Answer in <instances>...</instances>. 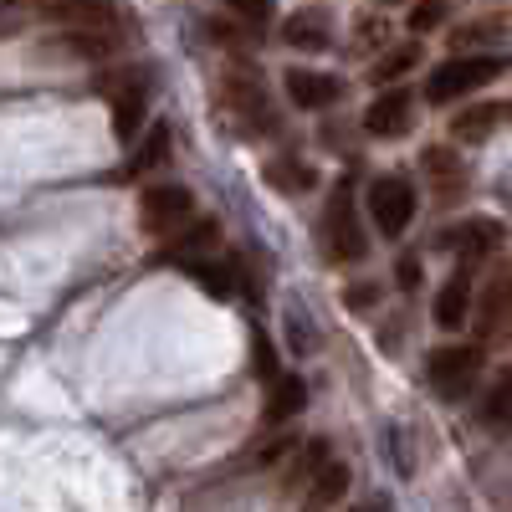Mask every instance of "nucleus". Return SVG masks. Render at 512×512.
<instances>
[{
    "label": "nucleus",
    "mask_w": 512,
    "mask_h": 512,
    "mask_svg": "<svg viewBox=\"0 0 512 512\" xmlns=\"http://www.w3.org/2000/svg\"><path fill=\"white\" fill-rule=\"evenodd\" d=\"M369 216H374V231L379 236H405L410 216H415V185L405 175H379L369 185Z\"/></svg>",
    "instance_id": "20e7f679"
},
{
    "label": "nucleus",
    "mask_w": 512,
    "mask_h": 512,
    "mask_svg": "<svg viewBox=\"0 0 512 512\" xmlns=\"http://www.w3.org/2000/svg\"><path fill=\"white\" fill-rule=\"evenodd\" d=\"M272 390H267V405H262V415H267V425H282V420H292V415H303V405H308V384L297 379V374H277V379H267Z\"/></svg>",
    "instance_id": "f8f14e48"
},
{
    "label": "nucleus",
    "mask_w": 512,
    "mask_h": 512,
    "mask_svg": "<svg viewBox=\"0 0 512 512\" xmlns=\"http://www.w3.org/2000/svg\"><path fill=\"white\" fill-rule=\"evenodd\" d=\"M164 154H169V123H154L149 139L134 154V169H154V164H164Z\"/></svg>",
    "instance_id": "4be33fe9"
},
{
    "label": "nucleus",
    "mask_w": 512,
    "mask_h": 512,
    "mask_svg": "<svg viewBox=\"0 0 512 512\" xmlns=\"http://www.w3.org/2000/svg\"><path fill=\"white\" fill-rule=\"evenodd\" d=\"M446 11H451V0H420V6L410 11V31H415V36L436 31V26L446 21Z\"/></svg>",
    "instance_id": "b1692460"
},
{
    "label": "nucleus",
    "mask_w": 512,
    "mask_h": 512,
    "mask_svg": "<svg viewBox=\"0 0 512 512\" xmlns=\"http://www.w3.org/2000/svg\"><path fill=\"white\" fill-rule=\"evenodd\" d=\"M221 241V226L216 221H200V226H185L175 241H169L164 246V262H205V256H210V246H216Z\"/></svg>",
    "instance_id": "ddd939ff"
},
{
    "label": "nucleus",
    "mask_w": 512,
    "mask_h": 512,
    "mask_svg": "<svg viewBox=\"0 0 512 512\" xmlns=\"http://www.w3.org/2000/svg\"><path fill=\"white\" fill-rule=\"evenodd\" d=\"M502 67H507L502 57H451V62H441V67L431 72V82H425V98H431V103H456V98H466V93L487 88V82H497Z\"/></svg>",
    "instance_id": "f257e3e1"
},
{
    "label": "nucleus",
    "mask_w": 512,
    "mask_h": 512,
    "mask_svg": "<svg viewBox=\"0 0 512 512\" xmlns=\"http://www.w3.org/2000/svg\"><path fill=\"white\" fill-rule=\"evenodd\" d=\"M190 277H195L210 297H231V292H236V267H231V262H190Z\"/></svg>",
    "instance_id": "412c9836"
},
{
    "label": "nucleus",
    "mask_w": 512,
    "mask_h": 512,
    "mask_svg": "<svg viewBox=\"0 0 512 512\" xmlns=\"http://www.w3.org/2000/svg\"><path fill=\"white\" fill-rule=\"evenodd\" d=\"M425 369H431V390L441 400H466L472 384H477V374H482V349L477 344H446V349L431 354Z\"/></svg>",
    "instance_id": "7ed1b4c3"
},
{
    "label": "nucleus",
    "mask_w": 512,
    "mask_h": 512,
    "mask_svg": "<svg viewBox=\"0 0 512 512\" xmlns=\"http://www.w3.org/2000/svg\"><path fill=\"white\" fill-rule=\"evenodd\" d=\"M446 241L466 256V262H482V256H492V251H502V241H507V231L497 226V221H487V216H477V221H461L456 231H446Z\"/></svg>",
    "instance_id": "1a4fd4ad"
},
{
    "label": "nucleus",
    "mask_w": 512,
    "mask_h": 512,
    "mask_svg": "<svg viewBox=\"0 0 512 512\" xmlns=\"http://www.w3.org/2000/svg\"><path fill=\"white\" fill-rule=\"evenodd\" d=\"M226 6H231L241 21H251V26H267V21H272V0H226Z\"/></svg>",
    "instance_id": "393cba45"
},
{
    "label": "nucleus",
    "mask_w": 512,
    "mask_h": 512,
    "mask_svg": "<svg viewBox=\"0 0 512 512\" xmlns=\"http://www.w3.org/2000/svg\"><path fill=\"white\" fill-rule=\"evenodd\" d=\"M282 88H287V98L297 108H328V103L344 98V82L328 77V72H308V67H287Z\"/></svg>",
    "instance_id": "0eeeda50"
},
{
    "label": "nucleus",
    "mask_w": 512,
    "mask_h": 512,
    "mask_svg": "<svg viewBox=\"0 0 512 512\" xmlns=\"http://www.w3.org/2000/svg\"><path fill=\"white\" fill-rule=\"evenodd\" d=\"M349 303H354V308H369V303H374V287H354Z\"/></svg>",
    "instance_id": "bb28decb"
},
{
    "label": "nucleus",
    "mask_w": 512,
    "mask_h": 512,
    "mask_svg": "<svg viewBox=\"0 0 512 512\" xmlns=\"http://www.w3.org/2000/svg\"><path fill=\"white\" fill-rule=\"evenodd\" d=\"M420 62V47L410 41V47H400V52H390L384 62H374V72H369V82H390V77H400V72H410Z\"/></svg>",
    "instance_id": "5701e85b"
},
{
    "label": "nucleus",
    "mask_w": 512,
    "mask_h": 512,
    "mask_svg": "<svg viewBox=\"0 0 512 512\" xmlns=\"http://www.w3.org/2000/svg\"><path fill=\"white\" fill-rule=\"evenodd\" d=\"M47 16L88 31V26H108V21H113V0H52Z\"/></svg>",
    "instance_id": "dca6fc26"
},
{
    "label": "nucleus",
    "mask_w": 512,
    "mask_h": 512,
    "mask_svg": "<svg viewBox=\"0 0 512 512\" xmlns=\"http://www.w3.org/2000/svg\"><path fill=\"white\" fill-rule=\"evenodd\" d=\"M420 277H425V272H420V262H415V256H400V267H395V282H400L405 292H415V287H420Z\"/></svg>",
    "instance_id": "a878e982"
},
{
    "label": "nucleus",
    "mask_w": 512,
    "mask_h": 512,
    "mask_svg": "<svg viewBox=\"0 0 512 512\" xmlns=\"http://www.w3.org/2000/svg\"><path fill=\"white\" fill-rule=\"evenodd\" d=\"M344 492H349V466L333 456L323 472L308 482V492H303V512H333L338 502H344Z\"/></svg>",
    "instance_id": "9d476101"
},
{
    "label": "nucleus",
    "mask_w": 512,
    "mask_h": 512,
    "mask_svg": "<svg viewBox=\"0 0 512 512\" xmlns=\"http://www.w3.org/2000/svg\"><path fill=\"white\" fill-rule=\"evenodd\" d=\"M502 123H512V103H477V108H461L451 118V134L461 144H487Z\"/></svg>",
    "instance_id": "6e6552de"
},
{
    "label": "nucleus",
    "mask_w": 512,
    "mask_h": 512,
    "mask_svg": "<svg viewBox=\"0 0 512 512\" xmlns=\"http://www.w3.org/2000/svg\"><path fill=\"white\" fill-rule=\"evenodd\" d=\"M507 420H512V369H497L492 390L482 400V425H487V431H497V425H507Z\"/></svg>",
    "instance_id": "aec40b11"
},
{
    "label": "nucleus",
    "mask_w": 512,
    "mask_h": 512,
    "mask_svg": "<svg viewBox=\"0 0 512 512\" xmlns=\"http://www.w3.org/2000/svg\"><path fill=\"white\" fill-rule=\"evenodd\" d=\"M410 118H415L410 88H390V93H379V98L364 108V128H369L374 139H405V134H410Z\"/></svg>",
    "instance_id": "423d86ee"
},
{
    "label": "nucleus",
    "mask_w": 512,
    "mask_h": 512,
    "mask_svg": "<svg viewBox=\"0 0 512 512\" xmlns=\"http://www.w3.org/2000/svg\"><path fill=\"white\" fill-rule=\"evenodd\" d=\"M466 318H472V282L456 272V277H446V287H441V297H436V323H441L446 333H456Z\"/></svg>",
    "instance_id": "2eb2a0df"
},
{
    "label": "nucleus",
    "mask_w": 512,
    "mask_h": 512,
    "mask_svg": "<svg viewBox=\"0 0 512 512\" xmlns=\"http://www.w3.org/2000/svg\"><path fill=\"white\" fill-rule=\"evenodd\" d=\"M267 185L282 190V195H308L318 185V175H313V164H303V159H272L267 164Z\"/></svg>",
    "instance_id": "f3484780"
},
{
    "label": "nucleus",
    "mask_w": 512,
    "mask_h": 512,
    "mask_svg": "<svg viewBox=\"0 0 512 512\" xmlns=\"http://www.w3.org/2000/svg\"><path fill=\"white\" fill-rule=\"evenodd\" d=\"M318 236H323L328 262H359V256L369 251V236H364V226H359V216H354V200H349V190H338V195L328 200Z\"/></svg>",
    "instance_id": "f03ea898"
},
{
    "label": "nucleus",
    "mask_w": 512,
    "mask_h": 512,
    "mask_svg": "<svg viewBox=\"0 0 512 512\" xmlns=\"http://www.w3.org/2000/svg\"><path fill=\"white\" fill-rule=\"evenodd\" d=\"M144 108H149V98H144L139 82H123V88L113 93V139H118V144H134V139H139Z\"/></svg>",
    "instance_id": "9b49d317"
},
{
    "label": "nucleus",
    "mask_w": 512,
    "mask_h": 512,
    "mask_svg": "<svg viewBox=\"0 0 512 512\" xmlns=\"http://www.w3.org/2000/svg\"><path fill=\"white\" fill-rule=\"evenodd\" d=\"M282 41H287V47H297V52H323L328 41H333V26H328L323 11H297L282 26Z\"/></svg>",
    "instance_id": "4468645a"
},
{
    "label": "nucleus",
    "mask_w": 512,
    "mask_h": 512,
    "mask_svg": "<svg viewBox=\"0 0 512 512\" xmlns=\"http://www.w3.org/2000/svg\"><path fill=\"white\" fill-rule=\"evenodd\" d=\"M507 318H512V272H502V277L487 282V297H482V333L502 328Z\"/></svg>",
    "instance_id": "6ab92c4d"
},
{
    "label": "nucleus",
    "mask_w": 512,
    "mask_h": 512,
    "mask_svg": "<svg viewBox=\"0 0 512 512\" xmlns=\"http://www.w3.org/2000/svg\"><path fill=\"white\" fill-rule=\"evenodd\" d=\"M139 216H144V231H154V236H175V231H185L190 226V216H195V195L185 190V185H154V190H144V200H139Z\"/></svg>",
    "instance_id": "39448f33"
},
{
    "label": "nucleus",
    "mask_w": 512,
    "mask_h": 512,
    "mask_svg": "<svg viewBox=\"0 0 512 512\" xmlns=\"http://www.w3.org/2000/svg\"><path fill=\"white\" fill-rule=\"evenodd\" d=\"M425 169H431V180H436V190L451 200V195H461V185H466V169H461V159L451 154V149H425Z\"/></svg>",
    "instance_id": "a211bd4d"
}]
</instances>
